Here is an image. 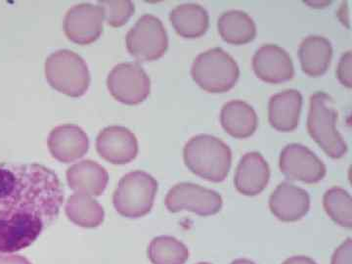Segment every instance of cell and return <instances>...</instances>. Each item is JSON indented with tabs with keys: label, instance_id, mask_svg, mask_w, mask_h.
Listing matches in <instances>:
<instances>
[{
	"label": "cell",
	"instance_id": "603a6c76",
	"mask_svg": "<svg viewBox=\"0 0 352 264\" xmlns=\"http://www.w3.org/2000/svg\"><path fill=\"white\" fill-rule=\"evenodd\" d=\"M67 217L76 226L94 228L103 222L105 212L94 197L75 193L69 196L65 206Z\"/></svg>",
	"mask_w": 352,
	"mask_h": 264
},
{
	"label": "cell",
	"instance_id": "ffe728a7",
	"mask_svg": "<svg viewBox=\"0 0 352 264\" xmlns=\"http://www.w3.org/2000/svg\"><path fill=\"white\" fill-rule=\"evenodd\" d=\"M298 57L303 73L314 78L323 76L332 60V43L324 36H307L300 43Z\"/></svg>",
	"mask_w": 352,
	"mask_h": 264
},
{
	"label": "cell",
	"instance_id": "d6986e66",
	"mask_svg": "<svg viewBox=\"0 0 352 264\" xmlns=\"http://www.w3.org/2000/svg\"><path fill=\"white\" fill-rule=\"evenodd\" d=\"M220 122L227 133L235 138L244 139L256 132L258 119L254 109L247 102L232 100L222 107Z\"/></svg>",
	"mask_w": 352,
	"mask_h": 264
},
{
	"label": "cell",
	"instance_id": "4fadbf2b",
	"mask_svg": "<svg viewBox=\"0 0 352 264\" xmlns=\"http://www.w3.org/2000/svg\"><path fill=\"white\" fill-rule=\"evenodd\" d=\"M97 152L113 164L131 163L138 154V141L133 132L124 126H108L96 139Z\"/></svg>",
	"mask_w": 352,
	"mask_h": 264
},
{
	"label": "cell",
	"instance_id": "30bf717a",
	"mask_svg": "<svg viewBox=\"0 0 352 264\" xmlns=\"http://www.w3.org/2000/svg\"><path fill=\"white\" fill-rule=\"evenodd\" d=\"M279 168L289 180L314 184L325 177L327 168L307 147L298 143L287 145L279 157Z\"/></svg>",
	"mask_w": 352,
	"mask_h": 264
},
{
	"label": "cell",
	"instance_id": "cb8c5ba5",
	"mask_svg": "<svg viewBox=\"0 0 352 264\" xmlns=\"http://www.w3.org/2000/svg\"><path fill=\"white\" fill-rule=\"evenodd\" d=\"M189 256L186 245L170 236L155 238L148 248V256L153 264H184Z\"/></svg>",
	"mask_w": 352,
	"mask_h": 264
},
{
	"label": "cell",
	"instance_id": "3957f363",
	"mask_svg": "<svg viewBox=\"0 0 352 264\" xmlns=\"http://www.w3.org/2000/svg\"><path fill=\"white\" fill-rule=\"evenodd\" d=\"M338 113L332 97L318 91L310 97L307 131L323 151L333 159H340L346 154L347 145L336 127Z\"/></svg>",
	"mask_w": 352,
	"mask_h": 264
},
{
	"label": "cell",
	"instance_id": "484cf974",
	"mask_svg": "<svg viewBox=\"0 0 352 264\" xmlns=\"http://www.w3.org/2000/svg\"><path fill=\"white\" fill-rule=\"evenodd\" d=\"M98 6L103 12L104 22L115 28L126 24L135 10L129 0H103L98 2Z\"/></svg>",
	"mask_w": 352,
	"mask_h": 264
},
{
	"label": "cell",
	"instance_id": "e0dca14e",
	"mask_svg": "<svg viewBox=\"0 0 352 264\" xmlns=\"http://www.w3.org/2000/svg\"><path fill=\"white\" fill-rule=\"evenodd\" d=\"M302 95L296 89H287L272 95L268 103V119L278 131H295L300 122Z\"/></svg>",
	"mask_w": 352,
	"mask_h": 264
},
{
	"label": "cell",
	"instance_id": "4316f807",
	"mask_svg": "<svg viewBox=\"0 0 352 264\" xmlns=\"http://www.w3.org/2000/svg\"><path fill=\"white\" fill-rule=\"evenodd\" d=\"M352 54L351 51H347L340 57L338 64L337 76L340 82L347 88L352 87Z\"/></svg>",
	"mask_w": 352,
	"mask_h": 264
},
{
	"label": "cell",
	"instance_id": "5bb4252c",
	"mask_svg": "<svg viewBox=\"0 0 352 264\" xmlns=\"http://www.w3.org/2000/svg\"><path fill=\"white\" fill-rule=\"evenodd\" d=\"M48 148L52 157L61 163H73L85 156L89 148L87 134L75 124L55 127L48 138Z\"/></svg>",
	"mask_w": 352,
	"mask_h": 264
},
{
	"label": "cell",
	"instance_id": "d4e9b609",
	"mask_svg": "<svg viewBox=\"0 0 352 264\" xmlns=\"http://www.w3.org/2000/svg\"><path fill=\"white\" fill-rule=\"evenodd\" d=\"M326 212L339 226L351 228L352 199L346 190L333 187L326 191L323 198Z\"/></svg>",
	"mask_w": 352,
	"mask_h": 264
},
{
	"label": "cell",
	"instance_id": "9a60e30c",
	"mask_svg": "<svg viewBox=\"0 0 352 264\" xmlns=\"http://www.w3.org/2000/svg\"><path fill=\"white\" fill-rule=\"evenodd\" d=\"M270 208L271 212L282 221H298L307 214L310 197L305 189L282 182L271 194Z\"/></svg>",
	"mask_w": 352,
	"mask_h": 264
},
{
	"label": "cell",
	"instance_id": "44dd1931",
	"mask_svg": "<svg viewBox=\"0 0 352 264\" xmlns=\"http://www.w3.org/2000/svg\"><path fill=\"white\" fill-rule=\"evenodd\" d=\"M170 20L175 32L185 38H200L210 25L208 11L195 3L176 6L170 14Z\"/></svg>",
	"mask_w": 352,
	"mask_h": 264
},
{
	"label": "cell",
	"instance_id": "5b68a950",
	"mask_svg": "<svg viewBox=\"0 0 352 264\" xmlns=\"http://www.w3.org/2000/svg\"><path fill=\"white\" fill-rule=\"evenodd\" d=\"M45 76L51 87L71 97L82 96L90 85L87 63L71 50H58L50 55L45 62Z\"/></svg>",
	"mask_w": 352,
	"mask_h": 264
},
{
	"label": "cell",
	"instance_id": "8992f818",
	"mask_svg": "<svg viewBox=\"0 0 352 264\" xmlns=\"http://www.w3.org/2000/svg\"><path fill=\"white\" fill-rule=\"evenodd\" d=\"M157 191V180L142 170L131 171L120 180L113 203L120 215L138 219L151 212Z\"/></svg>",
	"mask_w": 352,
	"mask_h": 264
},
{
	"label": "cell",
	"instance_id": "d6a6232c",
	"mask_svg": "<svg viewBox=\"0 0 352 264\" xmlns=\"http://www.w3.org/2000/svg\"><path fill=\"white\" fill-rule=\"evenodd\" d=\"M198 264H210V263H198Z\"/></svg>",
	"mask_w": 352,
	"mask_h": 264
},
{
	"label": "cell",
	"instance_id": "4dcf8cb0",
	"mask_svg": "<svg viewBox=\"0 0 352 264\" xmlns=\"http://www.w3.org/2000/svg\"><path fill=\"white\" fill-rule=\"evenodd\" d=\"M283 264H317L314 259L307 258V256H293V258L287 259Z\"/></svg>",
	"mask_w": 352,
	"mask_h": 264
},
{
	"label": "cell",
	"instance_id": "52a82bcc",
	"mask_svg": "<svg viewBox=\"0 0 352 264\" xmlns=\"http://www.w3.org/2000/svg\"><path fill=\"white\" fill-rule=\"evenodd\" d=\"M126 47L131 56L140 62L160 59L168 47V38L162 21L146 14L139 18L126 34Z\"/></svg>",
	"mask_w": 352,
	"mask_h": 264
},
{
	"label": "cell",
	"instance_id": "277c9868",
	"mask_svg": "<svg viewBox=\"0 0 352 264\" xmlns=\"http://www.w3.org/2000/svg\"><path fill=\"white\" fill-rule=\"evenodd\" d=\"M194 82L210 94L232 89L240 76L239 66L231 55L217 47L201 53L191 67Z\"/></svg>",
	"mask_w": 352,
	"mask_h": 264
},
{
	"label": "cell",
	"instance_id": "8fae6325",
	"mask_svg": "<svg viewBox=\"0 0 352 264\" xmlns=\"http://www.w3.org/2000/svg\"><path fill=\"white\" fill-rule=\"evenodd\" d=\"M104 17L100 6L82 3L69 9L64 19V31L73 43L87 45L100 38Z\"/></svg>",
	"mask_w": 352,
	"mask_h": 264
},
{
	"label": "cell",
	"instance_id": "2e32d148",
	"mask_svg": "<svg viewBox=\"0 0 352 264\" xmlns=\"http://www.w3.org/2000/svg\"><path fill=\"white\" fill-rule=\"evenodd\" d=\"M270 179V166L261 153L249 152L241 157L234 178L238 192L245 196L258 195Z\"/></svg>",
	"mask_w": 352,
	"mask_h": 264
},
{
	"label": "cell",
	"instance_id": "7402d4cb",
	"mask_svg": "<svg viewBox=\"0 0 352 264\" xmlns=\"http://www.w3.org/2000/svg\"><path fill=\"white\" fill-rule=\"evenodd\" d=\"M220 36L227 43L243 45L254 41L256 25L247 13L240 10L224 12L217 21Z\"/></svg>",
	"mask_w": 352,
	"mask_h": 264
},
{
	"label": "cell",
	"instance_id": "7c38bea8",
	"mask_svg": "<svg viewBox=\"0 0 352 264\" xmlns=\"http://www.w3.org/2000/svg\"><path fill=\"white\" fill-rule=\"evenodd\" d=\"M254 74L263 82L281 83L295 76V68L288 52L275 44L259 47L252 58Z\"/></svg>",
	"mask_w": 352,
	"mask_h": 264
},
{
	"label": "cell",
	"instance_id": "6da1fadb",
	"mask_svg": "<svg viewBox=\"0 0 352 264\" xmlns=\"http://www.w3.org/2000/svg\"><path fill=\"white\" fill-rule=\"evenodd\" d=\"M63 201V186L50 168L0 163V252L34 244L57 219Z\"/></svg>",
	"mask_w": 352,
	"mask_h": 264
},
{
	"label": "cell",
	"instance_id": "ac0fdd59",
	"mask_svg": "<svg viewBox=\"0 0 352 264\" xmlns=\"http://www.w3.org/2000/svg\"><path fill=\"white\" fill-rule=\"evenodd\" d=\"M67 182L76 193L95 197L100 196L109 182L107 170L94 161L78 162L67 170Z\"/></svg>",
	"mask_w": 352,
	"mask_h": 264
},
{
	"label": "cell",
	"instance_id": "f546056e",
	"mask_svg": "<svg viewBox=\"0 0 352 264\" xmlns=\"http://www.w3.org/2000/svg\"><path fill=\"white\" fill-rule=\"evenodd\" d=\"M338 17L342 21V24L346 25L347 28H349V6H347V2H344L339 9L338 12Z\"/></svg>",
	"mask_w": 352,
	"mask_h": 264
},
{
	"label": "cell",
	"instance_id": "9c48e42d",
	"mask_svg": "<svg viewBox=\"0 0 352 264\" xmlns=\"http://www.w3.org/2000/svg\"><path fill=\"white\" fill-rule=\"evenodd\" d=\"M113 98L126 105H138L149 96L151 80L140 65L122 63L113 67L107 78Z\"/></svg>",
	"mask_w": 352,
	"mask_h": 264
},
{
	"label": "cell",
	"instance_id": "83f0119b",
	"mask_svg": "<svg viewBox=\"0 0 352 264\" xmlns=\"http://www.w3.org/2000/svg\"><path fill=\"white\" fill-rule=\"evenodd\" d=\"M332 264H352L351 239H347L336 250L332 256Z\"/></svg>",
	"mask_w": 352,
	"mask_h": 264
},
{
	"label": "cell",
	"instance_id": "ba28073f",
	"mask_svg": "<svg viewBox=\"0 0 352 264\" xmlns=\"http://www.w3.org/2000/svg\"><path fill=\"white\" fill-rule=\"evenodd\" d=\"M164 203L170 212L189 210L201 217L217 214L223 205L217 192L188 182L175 185L166 194Z\"/></svg>",
	"mask_w": 352,
	"mask_h": 264
},
{
	"label": "cell",
	"instance_id": "f1b7e54d",
	"mask_svg": "<svg viewBox=\"0 0 352 264\" xmlns=\"http://www.w3.org/2000/svg\"><path fill=\"white\" fill-rule=\"evenodd\" d=\"M0 264H32L24 256L18 254H4L0 252Z\"/></svg>",
	"mask_w": 352,
	"mask_h": 264
},
{
	"label": "cell",
	"instance_id": "1f68e13d",
	"mask_svg": "<svg viewBox=\"0 0 352 264\" xmlns=\"http://www.w3.org/2000/svg\"><path fill=\"white\" fill-rule=\"evenodd\" d=\"M231 264H256L254 261H249V259L239 258L234 261Z\"/></svg>",
	"mask_w": 352,
	"mask_h": 264
},
{
	"label": "cell",
	"instance_id": "7a4b0ae2",
	"mask_svg": "<svg viewBox=\"0 0 352 264\" xmlns=\"http://www.w3.org/2000/svg\"><path fill=\"white\" fill-rule=\"evenodd\" d=\"M183 157L192 173L212 182L226 180L232 163L229 146L210 134H199L190 139L183 150Z\"/></svg>",
	"mask_w": 352,
	"mask_h": 264
}]
</instances>
